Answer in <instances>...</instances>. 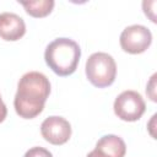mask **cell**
<instances>
[{
  "instance_id": "1",
  "label": "cell",
  "mask_w": 157,
  "mask_h": 157,
  "mask_svg": "<svg viewBox=\"0 0 157 157\" xmlns=\"http://www.w3.org/2000/svg\"><path fill=\"white\" fill-rule=\"evenodd\" d=\"M50 93L48 77L38 71L26 72L18 81L13 105L16 113L23 119H33L39 115Z\"/></svg>"
},
{
  "instance_id": "2",
  "label": "cell",
  "mask_w": 157,
  "mask_h": 157,
  "mask_svg": "<svg viewBox=\"0 0 157 157\" xmlns=\"http://www.w3.org/2000/svg\"><path fill=\"white\" fill-rule=\"evenodd\" d=\"M81 58L78 44L70 38H56L50 42L44 52L47 65L59 76H69L77 69Z\"/></svg>"
},
{
  "instance_id": "3",
  "label": "cell",
  "mask_w": 157,
  "mask_h": 157,
  "mask_svg": "<svg viewBox=\"0 0 157 157\" xmlns=\"http://www.w3.org/2000/svg\"><path fill=\"white\" fill-rule=\"evenodd\" d=\"M85 71L88 81L93 86L104 88L114 82L117 76V64L113 56L108 53L97 52L88 56Z\"/></svg>"
},
{
  "instance_id": "4",
  "label": "cell",
  "mask_w": 157,
  "mask_h": 157,
  "mask_svg": "<svg viewBox=\"0 0 157 157\" xmlns=\"http://www.w3.org/2000/svg\"><path fill=\"white\" fill-rule=\"evenodd\" d=\"M114 113L124 121L139 120L146 110V104L142 96L132 90L121 92L114 101Z\"/></svg>"
},
{
  "instance_id": "5",
  "label": "cell",
  "mask_w": 157,
  "mask_h": 157,
  "mask_svg": "<svg viewBox=\"0 0 157 157\" xmlns=\"http://www.w3.org/2000/svg\"><path fill=\"white\" fill-rule=\"evenodd\" d=\"M119 42L124 52L130 54H140L151 45L152 33L142 25H131L123 29Z\"/></svg>"
},
{
  "instance_id": "6",
  "label": "cell",
  "mask_w": 157,
  "mask_h": 157,
  "mask_svg": "<svg viewBox=\"0 0 157 157\" xmlns=\"http://www.w3.org/2000/svg\"><path fill=\"white\" fill-rule=\"evenodd\" d=\"M40 134L52 145H64L71 136V125L65 118L52 115L43 120Z\"/></svg>"
},
{
  "instance_id": "7",
  "label": "cell",
  "mask_w": 157,
  "mask_h": 157,
  "mask_svg": "<svg viewBox=\"0 0 157 157\" xmlns=\"http://www.w3.org/2000/svg\"><path fill=\"white\" fill-rule=\"evenodd\" d=\"M26 33V23L13 12L0 13V37L4 40H18Z\"/></svg>"
},
{
  "instance_id": "8",
  "label": "cell",
  "mask_w": 157,
  "mask_h": 157,
  "mask_svg": "<svg viewBox=\"0 0 157 157\" xmlns=\"http://www.w3.org/2000/svg\"><path fill=\"white\" fill-rule=\"evenodd\" d=\"M94 148L108 157H124L126 153V145L124 140L120 136L113 134L102 136L97 141Z\"/></svg>"
},
{
  "instance_id": "9",
  "label": "cell",
  "mask_w": 157,
  "mask_h": 157,
  "mask_svg": "<svg viewBox=\"0 0 157 157\" xmlns=\"http://www.w3.org/2000/svg\"><path fill=\"white\" fill-rule=\"evenodd\" d=\"M18 2L25 7L28 15H31L32 17H37V18L48 16L54 7L53 0H36V1H20L18 0Z\"/></svg>"
},
{
  "instance_id": "10",
  "label": "cell",
  "mask_w": 157,
  "mask_h": 157,
  "mask_svg": "<svg viewBox=\"0 0 157 157\" xmlns=\"http://www.w3.org/2000/svg\"><path fill=\"white\" fill-rule=\"evenodd\" d=\"M23 157H53V155L47 148L36 146V147H32L28 151H26Z\"/></svg>"
},
{
  "instance_id": "11",
  "label": "cell",
  "mask_w": 157,
  "mask_h": 157,
  "mask_svg": "<svg viewBox=\"0 0 157 157\" xmlns=\"http://www.w3.org/2000/svg\"><path fill=\"white\" fill-rule=\"evenodd\" d=\"M6 115H7V108H6L4 101L1 99V96H0V123H2L5 120Z\"/></svg>"
},
{
  "instance_id": "12",
  "label": "cell",
  "mask_w": 157,
  "mask_h": 157,
  "mask_svg": "<svg viewBox=\"0 0 157 157\" xmlns=\"http://www.w3.org/2000/svg\"><path fill=\"white\" fill-rule=\"evenodd\" d=\"M86 157H108V156H105L104 153H102L101 151H98V150L94 148V150H92Z\"/></svg>"
}]
</instances>
